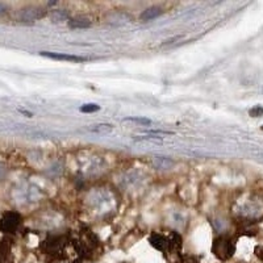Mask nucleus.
<instances>
[{
  "label": "nucleus",
  "instance_id": "f257e3e1",
  "mask_svg": "<svg viewBox=\"0 0 263 263\" xmlns=\"http://www.w3.org/2000/svg\"><path fill=\"white\" fill-rule=\"evenodd\" d=\"M72 243H74L75 251L78 253L82 259H91L98 250L99 238L91 230L87 229L82 232L81 236L74 239Z\"/></svg>",
  "mask_w": 263,
  "mask_h": 263
},
{
  "label": "nucleus",
  "instance_id": "f03ea898",
  "mask_svg": "<svg viewBox=\"0 0 263 263\" xmlns=\"http://www.w3.org/2000/svg\"><path fill=\"white\" fill-rule=\"evenodd\" d=\"M236 253V242L229 236H218L213 239L212 243V254L218 260H228L233 257Z\"/></svg>",
  "mask_w": 263,
  "mask_h": 263
},
{
  "label": "nucleus",
  "instance_id": "7ed1b4c3",
  "mask_svg": "<svg viewBox=\"0 0 263 263\" xmlns=\"http://www.w3.org/2000/svg\"><path fill=\"white\" fill-rule=\"evenodd\" d=\"M21 222V216L17 212L8 211L0 216V232L6 234H13Z\"/></svg>",
  "mask_w": 263,
  "mask_h": 263
},
{
  "label": "nucleus",
  "instance_id": "20e7f679",
  "mask_svg": "<svg viewBox=\"0 0 263 263\" xmlns=\"http://www.w3.org/2000/svg\"><path fill=\"white\" fill-rule=\"evenodd\" d=\"M65 236H49L48 238L41 243V250L49 255H58L62 253L66 245Z\"/></svg>",
  "mask_w": 263,
  "mask_h": 263
},
{
  "label": "nucleus",
  "instance_id": "39448f33",
  "mask_svg": "<svg viewBox=\"0 0 263 263\" xmlns=\"http://www.w3.org/2000/svg\"><path fill=\"white\" fill-rule=\"evenodd\" d=\"M46 15V9L41 8V7L32 6L27 7V8L21 9L20 15H18V20L21 23H33V21L40 20Z\"/></svg>",
  "mask_w": 263,
  "mask_h": 263
},
{
  "label": "nucleus",
  "instance_id": "423d86ee",
  "mask_svg": "<svg viewBox=\"0 0 263 263\" xmlns=\"http://www.w3.org/2000/svg\"><path fill=\"white\" fill-rule=\"evenodd\" d=\"M42 57L50 58L55 61H66V62H86L87 58L81 57V55H74V54L66 53H53V51H41L40 53Z\"/></svg>",
  "mask_w": 263,
  "mask_h": 263
},
{
  "label": "nucleus",
  "instance_id": "0eeeda50",
  "mask_svg": "<svg viewBox=\"0 0 263 263\" xmlns=\"http://www.w3.org/2000/svg\"><path fill=\"white\" fill-rule=\"evenodd\" d=\"M150 245L154 249L162 253H167L170 251V238L161 233H153L149 238Z\"/></svg>",
  "mask_w": 263,
  "mask_h": 263
},
{
  "label": "nucleus",
  "instance_id": "6e6552de",
  "mask_svg": "<svg viewBox=\"0 0 263 263\" xmlns=\"http://www.w3.org/2000/svg\"><path fill=\"white\" fill-rule=\"evenodd\" d=\"M11 251H12V241L9 237H4L0 241V263H11Z\"/></svg>",
  "mask_w": 263,
  "mask_h": 263
},
{
  "label": "nucleus",
  "instance_id": "1a4fd4ad",
  "mask_svg": "<svg viewBox=\"0 0 263 263\" xmlns=\"http://www.w3.org/2000/svg\"><path fill=\"white\" fill-rule=\"evenodd\" d=\"M67 23H69V27L71 28V29H86V28H90L91 24H92L90 18L83 17V16L70 18Z\"/></svg>",
  "mask_w": 263,
  "mask_h": 263
},
{
  "label": "nucleus",
  "instance_id": "9d476101",
  "mask_svg": "<svg viewBox=\"0 0 263 263\" xmlns=\"http://www.w3.org/2000/svg\"><path fill=\"white\" fill-rule=\"evenodd\" d=\"M162 8L161 7H150V8H146L144 11V12L141 13L140 15V20L142 21H149V20H153V18H157L158 16L162 15Z\"/></svg>",
  "mask_w": 263,
  "mask_h": 263
},
{
  "label": "nucleus",
  "instance_id": "9b49d317",
  "mask_svg": "<svg viewBox=\"0 0 263 263\" xmlns=\"http://www.w3.org/2000/svg\"><path fill=\"white\" fill-rule=\"evenodd\" d=\"M168 238H170V251H179L180 249H182L183 239L182 237H180V234L173 232Z\"/></svg>",
  "mask_w": 263,
  "mask_h": 263
},
{
  "label": "nucleus",
  "instance_id": "f8f14e48",
  "mask_svg": "<svg viewBox=\"0 0 263 263\" xmlns=\"http://www.w3.org/2000/svg\"><path fill=\"white\" fill-rule=\"evenodd\" d=\"M154 166L157 168H162V170H166V168H170L174 164L173 159L167 158V157H156L154 161H153Z\"/></svg>",
  "mask_w": 263,
  "mask_h": 263
},
{
  "label": "nucleus",
  "instance_id": "ddd939ff",
  "mask_svg": "<svg viewBox=\"0 0 263 263\" xmlns=\"http://www.w3.org/2000/svg\"><path fill=\"white\" fill-rule=\"evenodd\" d=\"M50 17L54 23H62V21L69 20V15L63 9H54V11H51Z\"/></svg>",
  "mask_w": 263,
  "mask_h": 263
},
{
  "label": "nucleus",
  "instance_id": "4468645a",
  "mask_svg": "<svg viewBox=\"0 0 263 263\" xmlns=\"http://www.w3.org/2000/svg\"><path fill=\"white\" fill-rule=\"evenodd\" d=\"M124 123H132L136 124V125L147 126L152 125V120L146 119V117H126V119H124Z\"/></svg>",
  "mask_w": 263,
  "mask_h": 263
},
{
  "label": "nucleus",
  "instance_id": "2eb2a0df",
  "mask_svg": "<svg viewBox=\"0 0 263 263\" xmlns=\"http://www.w3.org/2000/svg\"><path fill=\"white\" fill-rule=\"evenodd\" d=\"M114 129L111 124H98V125H92L88 128V130L93 132V133H108Z\"/></svg>",
  "mask_w": 263,
  "mask_h": 263
},
{
  "label": "nucleus",
  "instance_id": "dca6fc26",
  "mask_svg": "<svg viewBox=\"0 0 263 263\" xmlns=\"http://www.w3.org/2000/svg\"><path fill=\"white\" fill-rule=\"evenodd\" d=\"M79 111L82 114H95V112L100 111V105L95 104V103H88V104H83L81 108H79Z\"/></svg>",
  "mask_w": 263,
  "mask_h": 263
},
{
  "label": "nucleus",
  "instance_id": "f3484780",
  "mask_svg": "<svg viewBox=\"0 0 263 263\" xmlns=\"http://www.w3.org/2000/svg\"><path fill=\"white\" fill-rule=\"evenodd\" d=\"M136 140L141 141V142H153V144H161L162 142V137H159V136H154V135L140 136V137H137Z\"/></svg>",
  "mask_w": 263,
  "mask_h": 263
},
{
  "label": "nucleus",
  "instance_id": "a211bd4d",
  "mask_svg": "<svg viewBox=\"0 0 263 263\" xmlns=\"http://www.w3.org/2000/svg\"><path fill=\"white\" fill-rule=\"evenodd\" d=\"M249 115H250L251 117L263 116V107L262 105H255V107H253L250 111H249Z\"/></svg>",
  "mask_w": 263,
  "mask_h": 263
},
{
  "label": "nucleus",
  "instance_id": "6ab92c4d",
  "mask_svg": "<svg viewBox=\"0 0 263 263\" xmlns=\"http://www.w3.org/2000/svg\"><path fill=\"white\" fill-rule=\"evenodd\" d=\"M255 255L263 262V246H257L255 248Z\"/></svg>",
  "mask_w": 263,
  "mask_h": 263
},
{
  "label": "nucleus",
  "instance_id": "aec40b11",
  "mask_svg": "<svg viewBox=\"0 0 263 263\" xmlns=\"http://www.w3.org/2000/svg\"><path fill=\"white\" fill-rule=\"evenodd\" d=\"M7 12V6L4 3H0V15Z\"/></svg>",
  "mask_w": 263,
  "mask_h": 263
},
{
  "label": "nucleus",
  "instance_id": "412c9836",
  "mask_svg": "<svg viewBox=\"0 0 263 263\" xmlns=\"http://www.w3.org/2000/svg\"><path fill=\"white\" fill-rule=\"evenodd\" d=\"M20 114H23V115H27V117H32V116H33V114H32V112L24 111V109H20Z\"/></svg>",
  "mask_w": 263,
  "mask_h": 263
},
{
  "label": "nucleus",
  "instance_id": "4be33fe9",
  "mask_svg": "<svg viewBox=\"0 0 263 263\" xmlns=\"http://www.w3.org/2000/svg\"><path fill=\"white\" fill-rule=\"evenodd\" d=\"M71 263H81V260H74V262H71Z\"/></svg>",
  "mask_w": 263,
  "mask_h": 263
},
{
  "label": "nucleus",
  "instance_id": "5701e85b",
  "mask_svg": "<svg viewBox=\"0 0 263 263\" xmlns=\"http://www.w3.org/2000/svg\"><path fill=\"white\" fill-rule=\"evenodd\" d=\"M121 263H129V262H121Z\"/></svg>",
  "mask_w": 263,
  "mask_h": 263
},
{
  "label": "nucleus",
  "instance_id": "b1692460",
  "mask_svg": "<svg viewBox=\"0 0 263 263\" xmlns=\"http://www.w3.org/2000/svg\"><path fill=\"white\" fill-rule=\"evenodd\" d=\"M262 130H263V125H262Z\"/></svg>",
  "mask_w": 263,
  "mask_h": 263
},
{
  "label": "nucleus",
  "instance_id": "393cba45",
  "mask_svg": "<svg viewBox=\"0 0 263 263\" xmlns=\"http://www.w3.org/2000/svg\"><path fill=\"white\" fill-rule=\"evenodd\" d=\"M180 263H182V262H180Z\"/></svg>",
  "mask_w": 263,
  "mask_h": 263
}]
</instances>
